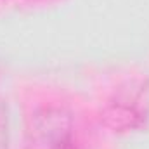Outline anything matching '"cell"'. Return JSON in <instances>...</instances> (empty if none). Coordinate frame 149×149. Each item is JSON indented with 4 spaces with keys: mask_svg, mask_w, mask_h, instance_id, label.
Wrapping results in <instances>:
<instances>
[{
    "mask_svg": "<svg viewBox=\"0 0 149 149\" xmlns=\"http://www.w3.org/2000/svg\"><path fill=\"white\" fill-rule=\"evenodd\" d=\"M9 146V109L3 99H0V149Z\"/></svg>",
    "mask_w": 149,
    "mask_h": 149,
    "instance_id": "3957f363",
    "label": "cell"
},
{
    "mask_svg": "<svg viewBox=\"0 0 149 149\" xmlns=\"http://www.w3.org/2000/svg\"><path fill=\"white\" fill-rule=\"evenodd\" d=\"M149 111V88L144 83H130L121 87L102 109L104 123L114 132H128L139 128Z\"/></svg>",
    "mask_w": 149,
    "mask_h": 149,
    "instance_id": "7a4b0ae2",
    "label": "cell"
},
{
    "mask_svg": "<svg viewBox=\"0 0 149 149\" xmlns=\"http://www.w3.org/2000/svg\"><path fill=\"white\" fill-rule=\"evenodd\" d=\"M24 149H87L83 127L66 106H40L26 120Z\"/></svg>",
    "mask_w": 149,
    "mask_h": 149,
    "instance_id": "6da1fadb",
    "label": "cell"
}]
</instances>
